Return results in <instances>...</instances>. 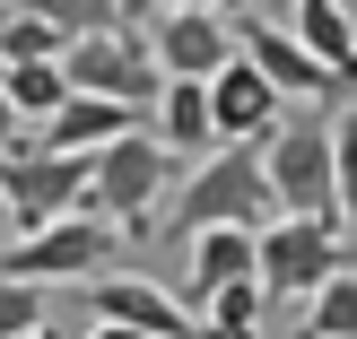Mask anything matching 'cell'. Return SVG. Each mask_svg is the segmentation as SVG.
I'll return each mask as SVG.
<instances>
[{
	"label": "cell",
	"mask_w": 357,
	"mask_h": 339,
	"mask_svg": "<svg viewBox=\"0 0 357 339\" xmlns=\"http://www.w3.org/2000/svg\"><path fill=\"white\" fill-rule=\"evenodd\" d=\"M261 183H271V209L349 218V113H323V122L279 113L261 139Z\"/></svg>",
	"instance_id": "6da1fadb"
},
{
	"label": "cell",
	"mask_w": 357,
	"mask_h": 339,
	"mask_svg": "<svg viewBox=\"0 0 357 339\" xmlns=\"http://www.w3.org/2000/svg\"><path fill=\"white\" fill-rule=\"evenodd\" d=\"M174 191V226L166 235L183 244L192 226H261L271 218V183H261V139H218L201 166L183 174Z\"/></svg>",
	"instance_id": "7a4b0ae2"
},
{
	"label": "cell",
	"mask_w": 357,
	"mask_h": 339,
	"mask_svg": "<svg viewBox=\"0 0 357 339\" xmlns=\"http://www.w3.org/2000/svg\"><path fill=\"white\" fill-rule=\"evenodd\" d=\"M166 183H174V148H166V139L122 131V139H105V148H87V191H79V209H87V218H114L122 235L149 244V235H157L149 209L166 200Z\"/></svg>",
	"instance_id": "3957f363"
},
{
	"label": "cell",
	"mask_w": 357,
	"mask_h": 339,
	"mask_svg": "<svg viewBox=\"0 0 357 339\" xmlns=\"http://www.w3.org/2000/svg\"><path fill=\"white\" fill-rule=\"evenodd\" d=\"M114 261H122V226L114 218H87V209L44 218V226H26V235L0 244V270H9V278H35V287H79V278L114 270Z\"/></svg>",
	"instance_id": "277c9868"
},
{
	"label": "cell",
	"mask_w": 357,
	"mask_h": 339,
	"mask_svg": "<svg viewBox=\"0 0 357 339\" xmlns=\"http://www.w3.org/2000/svg\"><path fill=\"white\" fill-rule=\"evenodd\" d=\"M331 270H349V218L271 209V218L253 226V278H261V296H305V287H323Z\"/></svg>",
	"instance_id": "5b68a950"
},
{
	"label": "cell",
	"mask_w": 357,
	"mask_h": 339,
	"mask_svg": "<svg viewBox=\"0 0 357 339\" xmlns=\"http://www.w3.org/2000/svg\"><path fill=\"white\" fill-rule=\"evenodd\" d=\"M87 191V157L79 148H35L26 131L0 148V209H9V235H26V226L44 218H70Z\"/></svg>",
	"instance_id": "8992f818"
},
{
	"label": "cell",
	"mask_w": 357,
	"mask_h": 339,
	"mask_svg": "<svg viewBox=\"0 0 357 339\" xmlns=\"http://www.w3.org/2000/svg\"><path fill=\"white\" fill-rule=\"evenodd\" d=\"M61 79L87 87V96H122L139 113V104H157V87H166V70L149 61V44H139V17H114V26H87L61 44Z\"/></svg>",
	"instance_id": "52a82bcc"
},
{
	"label": "cell",
	"mask_w": 357,
	"mask_h": 339,
	"mask_svg": "<svg viewBox=\"0 0 357 339\" xmlns=\"http://www.w3.org/2000/svg\"><path fill=\"white\" fill-rule=\"evenodd\" d=\"M236 52L279 87V96H314L323 113H349V70H323L288 26H271V17H244V9H236Z\"/></svg>",
	"instance_id": "ba28073f"
},
{
	"label": "cell",
	"mask_w": 357,
	"mask_h": 339,
	"mask_svg": "<svg viewBox=\"0 0 357 339\" xmlns=\"http://www.w3.org/2000/svg\"><path fill=\"white\" fill-rule=\"evenodd\" d=\"M139 44L166 79H209L218 61H236V17L227 9H157L139 26Z\"/></svg>",
	"instance_id": "9c48e42d"
},
{
	"label": "cell",
	"mask_w": 357,
	"mask_h": 339,
	"mask_svg": "<svg viewBox=\"0 0 357 339\" xmlns=\"http://www.w3.org/2000/svg\"><path fill=\"white\" fill-rule=\"evenodd\" d=\"M87 313L96 322H122V331H157V339H192V313L174 305V287H157V278H122V270H96L79 278Z\"/></svg>",
	"instance_id": "30bf717a"
},
{
	"label": "cell",
	"mask_w": 357,
	"mask_h": 339,
	"mask_svg": "<svg viewBox=\"0 0 357 339\" xmlns=\"http://www.w3.org/2000/svg\"><path fill=\"white\" fill-rule=\"evenodd\" d=\"M201 87H209V131H218V139H271V122L288 113V96H279L244 52H236V61H218Z\"/></svg>",
	"instance_id": "8fae6325"
},
{
	"label": "cell",
	"mask_w": 357,
	"mask_h": 339,
	"mask_svg": "<svg viewBox=\"0 0 357 339\" xmlns=\"http://www.w3.org/2000/svg\"><path fill=\"white\" fill-rule=\"evenodd\" d=\"M227 278H253V226H192L183 235V287H174V305L201 313V296L227 287Z\"/></svg>",
	"instance_id": "7c38bea8"
},
{
	"label": "cell",
	"mask_w": 357,
	"mask_h": 339,
	"mask_svg": "<svg viewBox=\"0 0 357 339\" xmlns=\"http://www.w3.org/2000/svg\"><path fill=\"white\" fill-rule=\"evenodd\" d=\"M131 131V104L122 96H87V87H70L61 104L44 113V131H35V148H105V139H122Z\"/></svg>",
	"instance_id": "4fadbf2b"
},
{
	"label": "cell",
	"mask_w": 357,
	"mask_h": 339,
	"mask_svg": "<svg viewBox=\"0 0 357 339\" xmlns=\"http://www.w3.org/2000/svg\"><path fill=\"white\" fill-rule=\"evenodd\" d=\"M288 9V35L314 52L323 70H357V26H349V0H279Z\"/></svg>",
	"instance_id": "5bb4252c"
},
{
	"label": "cell",
	"mask_w": 357,
	"mask_h": 339,
	"mask_svg": "<svg viewBox=\"0 0 357 339\" xmlns=\"http://www.w3.org/2000/svg\"><path fill=\"white\" fill-rule=\"evenodd\" d=\"M157 139H166L174 157L218 148V131H209V87L201 79H166V87H157Z\"/></svg>",
	"instance_id": "9a60e30c"
},
{
	"label": "cell",
	"mask_w": 357,
	"mask_h": 339,
	"mask_svg": "<svg viewBox=\"0 0 357 339\" xmlns=\"http://www.w3.org/2000/svg\"><path fill=\"white\" fill-rule=\"evenodd\" d=\"M0 96L17 104V122H44L52 104L70 96V79H61V52H44V61H0Z\"/></svg>",
	"instance_id": "2e32d148"
},
{
	"label": "cell",
	"mask_w": 357,
	"mask_h": 339,
	"mask_svg": "<svg viewBox=\"0 0 357 339\" xmlns=\"http://www.w3.org/2000/svg\"><path fill=\"white\" fill-rule=\"evenodd\" d=\"M305 296H314V313H305L314 339H357V270H331L323 287H305Z\"/></svg>",
	"instance_id": "e0dca14e"
},
{
	"label": "cell",
	"mask_w": 357,
	"mask_h": 339,
	"mask_svg": "<svg viewBox=\"0 0 357 339\" xmlns=\"http://www.w3.org/2000/svg\"><path fill=\"white\" fill-rule=\"evenodd\" d=\"M17 9H35V17H44V26L70 44V35H87V26H114L122 0H17Z\"/></svg>",
	"instance_id": "ac0fdd59"
},
{
	"label": "cell",
	"mask_w": 357,
	"mask_h": 339,
	"mask_svg": "<svg viewBox=\"0 0 357 339\" xmlns=\"http://www.w3.org/2000/svg\"><path fill=\"white\" fill-rule=\"evenodd\" d=\"M44 52H61V35H52L35 9L9 0V17H0V61H44Z\"/></svg>",
	"instance_id": "d6986e66"
},
{
	"label": "cell",
	"mask_w": 357,
	"mask_h": 339,
	"mask_svg": "<svg viewBox=\"0 0 357 339\" xmlns=\"http://www.w3.org/2000/svg\"><path fill=\"white\" fill-rule=\"evenodd\" d=\"M52 287H35V278H9L0 270V339H17V331H35V322H52Z\"/></svg>",
	"instance_id": "ffe728a7"
},
{
	"label": "cell",
	"mask_w": 357,
	"mask_h": 339,
	"mask_svg": "<svg viewBox=\"0 0 357 339\" xmlns=\"http://www.w3.org/2000/svg\"><path fill=\"white\" fill-rule=\"evenodd\" d=\"M157 9H227V17H236L244 0H122V17H157Z\"/></svg>",
	"instance_id": "44dd1931"
},
{
	"label": "cell",
	"mask_w": 357,
	"mask_h": 339,
	"mask_svg": "<svg viewBox=\"0 0 357 339\" xmlns=\"http://www.w3.org/2000/svg\"><path fill=\"white\" fill-rule=\"evenodd\" d=\"M192 339H261V322H192Z\"/></svg>",
	"instance_id": "7402d4cb"
},
{
	"label": "cell",
	"mask_w": 357,
	"mask_h": 339,
	"mask_svg": "<svg viewBox=\"0 0 357 339\" xmlns=\"http://www.w3.org/2000/svg\"><path fill=\"white\" fill-rule=\"evenodd\" d=\"M17 131H26V122H17V104H9V96H0V148H9V139H17Z\"/></svg>",
	"instance_id": "603a6c76"
},
{
	"label": "cell",
	"mask_w": 357,
	"mask_h": 339,
	"mask_svg": "<svg viewBox=\"0 0 357 339\" xmlns=\"http://www.w3.org/2000/svg\"><path fill=\"white\" fill-rule=\"evenodd\" d=\"M87 339H157V331H122V322H96Z\"/></svg>",
	"instance_id": "cb8c5ba5"
},
{
	"label": "cell",
	"mask_w": 357,
	"mask_h": 339,
	"mask_svg": "<svg viewBox=\"0 0 357 339\" xmlns=\"http://www.w3.org/2000/svg\"><path fill=\"white\" fill-rule=\"evenodd\" d=\"M17 339H61V331H52V322H35V331H17Z\"/></svg>",
	"instance_id": "d4e9b609"
},
{
	"label": "cell",
	"mask_w": 357,
	"mask_h": 339,
	"mask_svg": "<svg viewBox=\"0 0 357 339\" xmlns=\"http://www.w3.org/2000/svg\"><path fill=\"white\" fill-rule=\"evenodd\" d=\"M0 235H9V209H0Z\"/></svg>",
	"instance_id": "484cf974"
},
{
	"label": "cell",
	"mask_w": 357,
	"mask_h": 339,
	"mask_svg": "<svg viewBox=\"0 0 357 339\" xmlns=\"http://www.w3.org/2000/svg\"><path fill=\"white\" fill-rule=\"evenodd\" d=\"M296 339H314V331H296Z\"/></svg>",
	"instance_id": "4316f807"
},
{
	"label": "cell",
	"mask_w": 357,
	"mask_h": 339,
	"mask_svg": "<svg viewBox=\"0 0 357 339\" xmlns=\"http://www.w3.org/2000/svg\"><path fill=\"white\" fill-rule=\"evenodd\" d=\"M0 9H9V0H0Z\"/></svg>",
	"instance_id": "83f0119b"
},
{
	"label": "cell",
	"mask_w": 357,
	"mask_h": 339,
	"mask_svg": "<svg viewBox=\"0 0 357 339\" xmlns=\"http://www.w3.org/2000/svg\"><path fill=\"white\" fill-rule=\"evenodd\" d=\"M271 9H279V0H271Z\"/></svg>",
	"instance_id": "f1b7e54d"
}]
</instances>
